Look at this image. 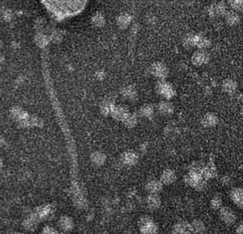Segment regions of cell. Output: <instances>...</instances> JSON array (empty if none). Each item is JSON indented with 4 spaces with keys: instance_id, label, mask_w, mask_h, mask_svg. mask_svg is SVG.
Here are the masks:
<instances>
[{
    "instance_id": "cell-8",
    "label": "cell",
    "mask_w": 243,
    "mask_h": 234,
    "mask_svg": "<svg viewBox=\"0 0 243 234\" xmlns=\"http://www.w3.org/2000/svg\"><path fill=\"white\" fill-rule=\"evenodd\" d=\"M122 160L127 164H133L137 161V158L133 152H126L122 157Z\"/></svg>"
},
{
    "instance_id": "cell-11",
    "label": "cell",
    "mask_w": 243,
    "mask_h": 234,
    "mask_svg": "<svg viewBox=\"0 0 243 234\" xmlns=\"http://www.w3.org/2000/svg\"><path fill=\"white\" fill-rule=\"evenodd\" d=\"M129 22H130V17L128 14H121L118 19V25L123 28H125L129 26Z\"/></svg>"
},
{
    "instance_id": "cell-16",
    "label": "cell",
    "mask_w": 243,
    "mask_h": 234,
    "mask_svg": "<svg viewBox=\"0 0 243 234\" xmlns=\"http://www.w3.org/2000/svg\"><path fill=\"white\" fill-rule=\"evenodd\" d=\"M123 121H124V123H125L127 125H129V126H133V124H135L136 123V119L135 118L133 117V115H131L130 113H127V115L124 117V119H122Z\"/></svg>"
},
{
    "instance_id": "cell-9",
    "label": "cell",
    "mask_w": 243,
    "mask_h": 234,
    "mask_svg": "<svg viewBox=\"0 0 243 234\" xmlns=\"http://www.w3.org/2000/svg\"><path fill=\"white\" fill-rule=\"evenodd\" d=\"M232 199L234 202L241 206L242 204V192L240 189H236L234 190L232 192Z\"/></svg>"
},
{
    "instance_id": "cell-24",
    "label": "cell",
    "mask_w": 243,
    "mask_h": 234,
    "mask_svg": "<svg viewBox=\"0 0 243 234\" xmlns=\"http://www.w3.org/2000/svg\"><path fill=\"white\" fill-rule=\"evenodd\" d=\"M94 22L96 23L97 25H99V26L103 25V23H104L103 16H102V15H100V14H98V15H96V16H95V18H94Z\"/></svg>"
},
{
    "instance_id": "cell-13",
    "label": "cell",
    "mask_w": 243,
    "mask_h": 234,
    "mask_svg": "<svg viewBox=\"0 0 243 234\" xmlns=\"http://www.w3.org/2000/svg\"><path fill=\"white\" fill-rule=\"evenodd\" d=\"M191 231V227L187 224H179L176 227V232H180V233H186L189 232Z\"/></svg>"
},
{
    "instance_id": "cell-23",
    "label": "cell",
    "mask_w": 243,
    "mask_h": 234,
    "mask_svg": "<svg viewBox=\"0 0 243 234\" xmlns=\"http://www.w3.org/2000/svg\"><path fill=\"white\" fill-rule=\"evenodd\" d=\"M134 94H135L134 90H133V89H131V88H127L125 90V91H124L125 96H128L129 98H131L132 96H133Z\"/></svg>"
},
{
    "instance_id": "cell-12",
    "label": "cell",
    "mask_w": 243,
    "mask_h": 234,
    "mask_svg": "<svg viewBox=\"0 0 243 234\" xmlns=\"http://www.w3.org/2000/svg\"><path fill=\"white\" fill-rule=\"evenodd\" d=\"M218 122V119L215 116L212 115H207L204 119V124L207 125V126H212V125H214Z\"/></svg>"
},
{
    "instance_id": "cell-7",
    "label": "cell",
    "mask_w": 243,
    "mask_h": 234,
    "mask_svg": "<svg viewBox=\"0 0 243 234\" xmlns=\"http://www.w3.org/2000/svg\"><path fill=\"white\" fill-rule=\"evenodd\" d=\"M161 179H162V181L164 183L169 184L174 180L175 176H174V174L173 173L171 170H166L164 173H163V175H162Z\"/></svg>"
},
{
    "instance_id": "cell-18",
    "label": "cell",
    "mask_w": 243,
    "mask_h": 234,
    "mask_svg": "<svg viewBox=\"0 0 243 234\" xmlns=\"http://www.w3.org/2000/svg\"><path fill=\"white\" fill-rule=\"evenodd\" d=\"M224 88L226 91H229V92H232L235 90L236 89V83H234L233 81L231 80H229V81H226L225 83H224Z\"/></svg>"
},
{
    "instance_id": "cell-6",
    "label": "cell",
    "mask_w": 243,
    "mask_h": 234,
    "mask_svg": "<svg viewBox=\"0 0 243 234\" xmlns=\"http://www.w3.org/2000/svg\"><path fill=\"white\" fill-rule=\"evenodd\" d=\"M206 59H207V54L205 53L197 52L193 55L192 61H193L194 64H196V65H201V64H203L205 61H206Z\"/></svg>"
},
{
    "instance_id": "cell-2",
    "label": "cell",
    "mask_w": 243,
    "mask_h": 234,
    "mask_svg": "<svg viewBox=\"0 0 243 234\" xmlns=\"http://www.w3.org/2000/svg\"><path fill=\"white\" fill-rule=\"evenodd\" d=\"M140 227H141L142 232H145V233H152V232H156L157 231L156 225L148 218H144Z\"/></svg>"
},
{
    "instance_id": "cell-1",
    "label": "cell",
    "mask_w": 243,
    "mask_h": 234,
    "mask_svg": "<svg viewBox=\"0 0 243 234\" xmlns=\"http://www.w3.org/2000/svg\"><path fill=\"white\" fill-rule=\"evenodd\" d=\"M47 10L58 20H64L78 14L89 0H40Z\"/></svg>"
},
{
    "instance_id": "cell-27",
    "label": "cell",
    "mask_w": 243,
    "mask_h": 234,
    "mask_svg": "<svg viewBox=\"0 0 243 234\" xmlns=\"http://www.w3.org/2000/svg\"><path fill=\"white\" fill-rule=\"evenodd\" d=\"M71 225H70V222H69V220L68 219H64L62 220V227H65V228H69Z\"/></svg>"
},
{
    "instance_id": "cell-15",
    "label": "cell",
    "mask_w": 243,
    "mask_h": 234,
    "mask_svg": "<svg viewBox=\"0 0 243 234\" xmlns=\"http://www.w3.org/2000/svg\"><path fill=\"white\" fill-rule=\"evenodd\" d=\"M149 205L151 208H157L159 204H160V200L157 195H151L150 197H149Z\"/></svg>"
},
{
    "instance_id": "cell-22",
    "label": "cell",
    "mask_w": 243,
    "mask_h": 234,
    "mask_svg": "<svg viewBox=\"0 0 243 234\" xmlns=\"http://www.w3.org/2000/svg\"><path fill=\"white\" fill-rule=\"evenodd\" d=\"M95 157H94V162L97 163H102L105 160V157H104L102 154H100V153H96L94 155Z\"/></svg>"
},
{
    "instance_id": "cell-26",
    "label": "cell",
    "mask_w": 243,
    "mask_h": 234,
    "mask_svg": "<svg viewBox=\"0 0 243 234\" xmlns=\"http://www.w3.org/2000/svg\"><path fill=\"white\" fill-rule=\"evenodd\" d=\"M142 112H143V113L145 116H150L152 113V108L150 107H146L142 109Z\"/></svg>"
},
{
    "instance_id": "cell-25",
    "label": "cell",
    "mask_w": 243,
    "mask_h": 234,
    "mask_svg": "<svg viewBox=\"0 0 243 234\" xmlns=\"http://www.w3.org/2000/svg\"><path fill=\"white\" fill-rule=\"evenodd\" d=\"M220 204H221V202H220V200H219L218 198H213V201H212V205H213V207L215 208V209L218 208V207L220 206Z\"/></svg>"
},
{
    "instance_id": "cell-19",
    "label": "cell",
    "mask_w": 243,
    "mask_h": 234,
    "mask_svg": "<svg viewBox=\"0 0 243 234\" xmlns=\"http://www.w3.org/2000/svg\"><path fill=\"white\" fill-rule=\"evenodd\" d=\"M237 15L235 13H229V15L227 16V21L229 24H234L237 22Z\"/></svg>"
},
{
    "instance_id": "cell-21",
    "label": "cell",
    "mask_w": 243,
    "mask_h": 234,
    "mask_svg": "<svg viewBox=\"0 0 243 234\" xmlns=\"http://www.w3.org/2000/svg\"><path fill=\"white\" fill-rule=\"evenodd\" d=\"M192 228H193V230L195 231H197L198 232H201V231L203 230V225L201 223H200V222H197V221H196L195 223L192 225Z\"/></svg>"
},
{
    "instance_id": "cell-3",
    "label": "cell",
    "mask_w": 243,
    "mask_h": 234,
    "mask_svg": "<svg viewBox=\"0 0 243 234\" xmlns=\"http://www.w3.org/2000/svg\"><path fill=\"white\" fill-rule=\"evenodd\" d=\"M154 74L157 77H164L168 72V70L166 68V67L164 65H162L161 63H157L154 66L153 68H152Z\"/></svg>"
},
{
    "instance_id": "cell-5",
    "label": "cell",
    "mask_w": 243,
    "mask_h": 234,
    "mask_svg": "<svg viewBox=\"0 0 243 234\" xmlns=\"http://www.w3.org/2000/svg\"><path fill=\"white\" fill-rule=\"evenodd\" d=\"M159 90L165 97L167 98H171L173 95V89L171 88L170 85H168V83H161L160 87H159Z\"/></svg>"
},
{
    "instance_id": "cell-4",
    "label": "cell",
    "mask_w": 243,
    "mask_h": 234,
    "mask_svg": "<svg viewBox=\"0 0 243 234\" xmlns=\"http://www.w3.org/2000/svg\"><path fill=\"white\" fill-rule=\"evenodd\" d=\"M221 217L227 223H233L235 220V216L233 213L228 209H223L221 210Z\"/></svg>"
},
{
    "instance_id": "cell-20",
    "label": "cell",
    "mask_w": 243,
    "mask_h": 234,
    "mask_svg": "<svg viewBox=\"0 0 243 234\" xmlns=\"http://www.w3.org/2000/svg\"><path fill=\"white\" fill-rule=\"evenodd\" d=\"M241 4L242 1L241 0H230V4L232 5L234 9H241Z\"/></svg>"
},
{
    "instance_id": "cell-17",
    "label": "cell",
    "mask_w": 243,
    "mask_h": 234,
    "mask_svg": "<svg viewBox=\"0 0 243 234\" xmlns=\"http://www.w3.org/2000/svg\"><path fill=\"white\" fill-rule=\"evenodd\" d=\"M216 174V171H215V169L213 167V166L209 165L207 166L206 169H203V175L207 178H210V177H213Z\"/></svg>"
},
{
    "instance_id": "cell-14",
    "label": "cell",
    "mask_w": 243,
    "mask_h": 234,
    "mask_svg": "<svg viewBox=\"0 0 243 234\" xmlns=\"http://www.w3.org/2000/svg\"><path fill=\"white\" fill-rule=\"evenodd\" d=\"M159 110L164 114H169L173 112V107L169 103H161L159 107Z\"/></svg>"
},
{
    "instance_id": "cell-10",
    "label": "cell",
    "mask_w": 243,
    "mask_h": 234,
    "mask_svg": "<svg viewBox=\"0 0 243 234\" xmlns=\"http://www.w3.org/2000/svg\"><path fill=\"white\" fill-rule=\"evenodd\" d=\"M161 188V184L160 183V182H158V181H156V180L150 182V183L148 184V186H147V189L149 190V192H153V193L157 192Z\"/></svg>"
}]
</instances>
